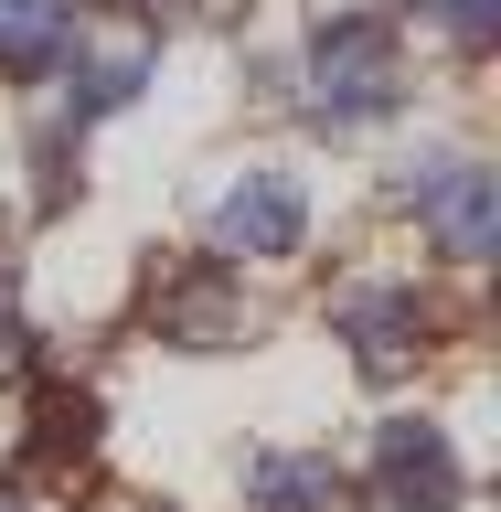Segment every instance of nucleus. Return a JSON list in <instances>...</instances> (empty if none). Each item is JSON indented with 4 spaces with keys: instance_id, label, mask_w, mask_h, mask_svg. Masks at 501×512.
<instances>
[{
    "instance_id": "4",
    "label": "nucleus",
    "mask_w": 501,
    "mask_h": 512,
    "mask_svg": "<svg viewBox=\"0 0 501 512\" xmlns=\"http://www.w3.org/2000/svg\"><path fill=\"white\" fill-rule=\"evenodd\" d=\"M331 331L352 342L363 374H406V363H416V331H427V299H416L406 278H352L342 299H331Z\"/></svg>"
},
{
    "instance_id": "10",
    "label": "nucleus",
    "mask_w": 501,
    "mask_h": 512,
    "mask_svg": "<svg viewBox=\"0 0 501 512\" xmlns=\"http://www.w3.org/2000/svg\"><path fill=\"white\" fill-rule=\"evenodd\" d=\"M86 448H96V395L86 384H43V406H32V459L75 470Z\"/></svg>"
},
{
    "instance_id": "12",
    "label": "nucleus",
    "mask_w": 501,
    "mask_h": 512,
    "mask_svg": "<svg viewBox=\"0 0 501 512\" xmlns=\"http://www.w3.org/2000/svg\"><path fill=\"white\" fill-rule=\"evenodd\" d=\"M22 363V299H11V278H0V374Z\"/></svg>"
},
{
    "instance_id": "1",
    "label": "nucleus",
    "mask_w": 501,
    "mask_h": 512,
    "mask_svg": "<svg viewBox=\"0 0 501 512\" xmlns=\"http://www.w3.org/2000/svg\"><path fill=\"white\" fill-rule=\"evenodd\" d=\"M395 96H406L395 22L342 11V22L310 32V118H320V128H374V118H395Z\"/></svg>"
},
{
    "instance_id": "9",
    "label": "nucleus",
    "mask_w": 501,
    "mask_h": 512,
    "mask_svg": "<svg viewBox=\"0 0 501 512\" xmlns=\"http://www.w3.org/2000/svg\"><path fill=\"white\" fill-rule=\"evenodd\" d=\"M331 502H342V480H331V459H310V448H278V459L246 470V512H331Z\"/></svg>"
},
{
    "instance_id": "11",
    "label": "nucleus",
    "mask_w": 501,
    "mask_h": 512,
    "mask_svg": "<svg viewBox=\"0 0 501 512\" xmlns=\"http://www.w3.org/2000/svg\"><path fill=\"white\" fill-rule=\"evenodd\" d=\"M427 11H438L459 43H491V32H501V0H427Z\"/></svg>"
},
{
    "instance_id": "8",
    "label": "nucleus",
    "mask_w": 501,
    "mask_h": 512,
    "mask_svg": "<svg viewBox=\"0 0 501 512\" xmlns=\"http://www.w3.org/2000/svg\"><path fill=\"white\" fill-rule=\"evenodd\" d=\"M75 22H86V0H0V64H11V75H43V64H64Z\"/></svg>"
},
{
    "instance_id": "7",
    "label": "nucleus",
    "mask_w": 501,
    "mask_h": 512,
    "mask_svg": "<svg viewBox=\"0 0 501 512\" xmlns=\"http://www.w3.org/2000/svg\"><path fill=\"white\" fill-rule=\"evenodd\" d=\"M75 118H107V107H128L139 96V75H150V32H128V22H75Z\"/></svg>"
},
{
    "instance_id": "14",
    "label": "nucleus",
    "mask_w": 501,
    "mask_h": 512,
    "mask_svg": "<svg viewBox=\"0 0 501 512\" xmlns=\"http://www.w3.org/2000/svg\"><path fill=\"white\" fill-rule=\"evenodd\" d=\"M0 267H11V224H0Z\"/></svg>"
},
{
    "instance_id": "5",
    "label": "nucleus",
    "mask_w": 501,
    "mask_h": 512,
    "mask_svg": "<svg viewBox=\"0 0 501 512\" xmlns=\"http://www.w3.org/2000/svg\"><path fill=\"white\" fill-rule=\"evenodd\" d=\"M416 192V214H427V235H438L459 267H480V256L501 246V182L480 171V160H438L427 182H406Z\"/></svg>"
},
{
    "instance_id": "3",
    "label": "nucleus",
    "mask_w": 501,
    "mask_h": 512,
    "mask_svg": "<svg viewBox=\"0 0 501 512\" xmlns=\"http://www.w3.org/2000/svg\"><path fill=\"white\" fill-rule=\"evenodd\" d=\"M150 331L160 342H192V352H224V342L256 331V299H246L235 267H182V278L150 288Z\"/></svg>"
},
{
    "instance_id": "6",
    "label": "nucleus",
    "mask_w": 501,
    "mask_h": 512,
    "mask_svg": "<svg viewBox=\"0 0 501 512\" xmlns=\"http://www.w3.org/2000/svg\"><path fill=\"white\" fill-rule=\"evenodd\" d=\"M299 235H310V203H299L288 171H246V182L214 203V246L224 256H288Z\"/></svg>"
},
{
    "instance_id": "13",
    "label": "nucleus",
    "mask_w": 501,
    "mask_h": 512,
    "mask_svg": "<svg viewBox=\"0 0 501 512\" xmlns=\"http://www.w3.org/2000/svg\"><path fill=\"white\" fill-rule=\"evenodd\" d=\"M0 512H32V502H22V491H0Z\"/></svg>"
},
{
    "instance_id": "2",
    "label": "nucleus",
    "mask_w": 501,
    "mask_h": 512,
    "mask_svg": "<svg viewBox=\"0 0 501 512\" xmlns=\"http://www.w3.org/2000/svg\"><path fill=\"white\" fill-rule=\"evenodd\" d=\"M363 502L374 512H448L459 502V459L427 416H384L374 427V470H363Z\"/></svg>"
}]
</instances>
